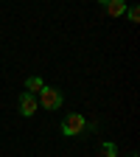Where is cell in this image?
<instances>
[{
    "label": "cell",
    "instance_id": "3957f363",
    "mask_svg": "<svg viewBox=\"0 0 140 157\" xmlns=\"http://www.w3.org/2000/svg\"><path fill=\"white\" fill-rule=\"evenodd\" d=\"M17 107H20V115H25V118H31L36 109H39V104H36V98L31 95V93H23L20 95V101H17Z\"/></svg>",
    "mask_w": 140,
    "mask_h": 157
},
{
    "label": "cell",
    "instance_id": "8992f818",
    "mask_svg": "<svg viewBox=\"0 0 140 157\" xmlns=\"http://www.w3.org/2000/svg\"><path fill=\"white\" fill-rule=\"evenodd\" d=\"M101 157H118V146L115 143H101Z\"/></svg>",
    "mask_w": 140,
    "mask_h": 157
},
{
    "label": "cell",
    "instance_id": "7a4b0ae2",
    "mask_svg": "<svg viewBox=\"0 0 140 157\" xmlns=\"http://www.w3.org/2000/svg\"><path fill=\"white\" fill-rule=\"evenodd\" d=\"M36 104L45 107V109H59V107H62V93H59L56 87H42V90H39Z\"/></svg>",
    "mask_w": 140,
    "mask_h": 157
},
{
    "label": "cell",
    "instance_id": "5b68a950",
    "mask_svg": "<svg viewBox=\"0 0 140 157\" xmlns=\"http://www.w3.org/2000/svg\"><path fill=\"white\" fill-rule=\"evenodd\" d=\"M25 87H28V93L34 95V93H39V90H42L45 84H42V78H39V76H28V78H25Z\"/></svg>",
    "mask_w": 140,
    "mask_h": 157
},
{
    "label": "cell",
    "instance_id": "52a82bcc",
    "mask_svg": "<svg viewBox=\"0 0 140 157\" xmlns=\"http://www.w3.org/2000/svg\"><path fill=\"white\" fill-rule=\"evenodd\" d=\"M126 17L132 20V23H140V9H137V6H132V9H126Z\"/></svg>",
    "mask_w": 140,
    "mask_h": 157
},
{
    "label": "cell",
    "instance_id": "277c9868",
    "mask_svg": "<svg viewBox=\"0 0 140 157\" xmlns=\"http://www.w3.org/2000/svg\"><path fill=\"white\" fill-rule=\"evenodd\" d=\"M98 3L107 9L109 17H123L126 14V0H98Z\"/></svg>",
    "mask_w": 140,
    "mask_h": 157
},
{
    "label": "cell",
    "instance_id": "6da1fadb",
    "mask_svg": "<svg viewBox=\"0 0 140 157\" xmlns=\"http://www.w3.org/2000/svg\"><path fill=\"white\" fill-rule=\"evenodd\" d=\"M87 129V121L78 112H70V115H65V121H62V135H67V137H76V135H81Z\"/></svg>",
    "mask_w": 140,
    "mask_h": 157
}]
</instances>
